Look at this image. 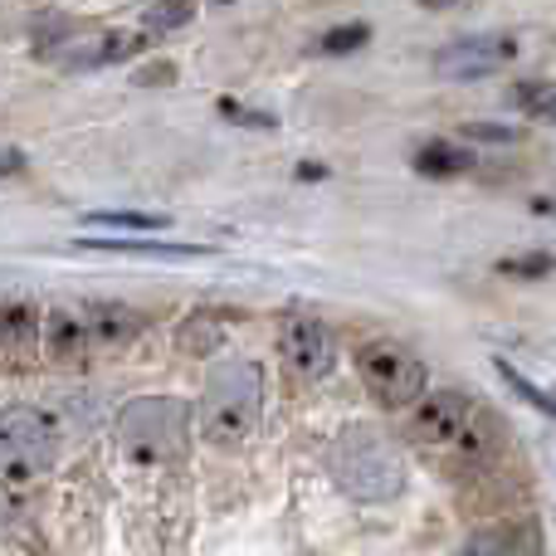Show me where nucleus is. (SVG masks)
Instances as JSON below:
<instances>
[{
    "instance_id": "f3484780",
    "label": "nucleus",
    "mask_w": 556,
    "mask_h": 556,
    "mask_svg": "<svg viewBox=\"0 0 556 556\" xmlns=\"http://www.w3.org/2000/svg\"><path fill=\"white\" fill-rule=\"evenodd\" d=\"M513 103L528 117H538V123H556V84H518Z\"/></svg>"
},
{
    "instance_id": "5701e85b",
    "label": "nucleus",
    "mask_w": 556,
    "mask_h": 556,
    "mask_svg": "<svg viewBox=\"0 0 556 556\" xmlns=\"http://www.w3.org/2000/svg\"><path fill=\"white\" fill-rule=\"evenodd\" d=\"M425 10H454V5H464V0H420Z\"/></svg>"
},
{
    "instance_id": "ddd939ff",
    "label": "nucleus",
    "mask_w": 556,
    "mask_h": 556,
    "mask_svg": "<svg viewBox=\"0 0 556 556\" xmlns=\"http://www.w3.org/2000/svg\"><path fill=\"white\" fill-rule=\"evenodd\" d=\"M489 547H493V556H547L542 528H538V522H528V518L493 528L489 532Z\"/></svg>"
},
{
    "instance_id": "6e6552de",
    "label": "nucleus",
    "mask_w": 556,
    "mask_h": 556,
    "mask_svg": "<svg viewBox=\"0 0 556 556\" xmlns=\"http://www.w3.org/2000/svg\"><path fill=\"white\" fill-rule=\"evenodd\" d=\"M278 352H283V366L298 381H323L337 366L332 327L317 323V317H288L283 332H278Z\"/></svg>"
},
{
    "instance_id": "f03ea898",
    "label": "nucleus",
    "mask_w": 556,
    "mask_h": 556,
    "mask_svg": "<svg viewBox=\"0 0 556 556\" xmlns=\"http://www.w3.org/2000/svg\"><path fill=\"white\" fill-rule=\"evenodd\" d=\"M327 473L342 483V493L362 503H391L405 489V464L395 444L371 425H352L327 450Z\"/></svg>"
},
{
    "instance_id": "0eeeda50",
    "label": "nucleus",
    "mask_w": 556,
    "mask_h": 556,
    "mask_svg": "<svg viewBox=\"0 0 556 556\" xmlns=\"http://www.w3.org/2000/svg\"><path fill=\"white\" fill-rule=\"evenodd\" d=\"M142 49V35L132 29H59L39 45V54L59 68H108L123 64Z\"/></svg>"
},
{
    "instance_id": "dca6fc26",
    "label": "nucleus",
    "mask_w": 556,
    "mask_h": 556,
    "mask_svg": "<svg viewBox=\"0 0 556 556\" xmlns=\"http://www.w3.org/2000/svg\"><path fill=\"white\" fill-rule=\"evenodd\" d=\"M88 225L98 230H132V235H156L172 225V215H147V211H93Z\"/></svg>"
},
{
    "instance_id": "f8f14e48",
    "label": "nucleus",
    "mask_w": 556,
    "mask_h": 556,
    "mask_svg": "<svg viewBox=\"0 0 556 556\" xmlns=\"http://www.w3.org/2000/svg\"><path fill=\"white\" fill-rule=\"evenodd\" d=\"M473 162H479V156L464 142H425L420 152H415V172L430 176V181H450V176L473 172Z\"/></svg>"
},
{
    "instance_id": "393cba45",
    "label": "nucleus",
    "mask_w": 556,
    "mask_h": 556,
    "mask_svg": "<svg viewBox=\"0 0 556 556\" xmlns=\"http://www.w3.org/2000/svg\"><path fill=\"white\" fill-rule=\"evenodd\" d=\"M215 5H230V0H215Z\"/></svg>"
},
{
    "instance_id": "6ab92c4d",
    "label": "nucleus",
    "mask_w": 556,
    "mask_h": 556,
    "mask_svg": "<svg viewBox=\"0 0 556 556\" xmlns=\"http://www.w3.org/2000/svg\"><path fill=\"white\" fill-rule=\"evenodd\" d=\"M498 376H503V381L513 386V391L522 395V401H532V405H538L542 415H552V420H556V395H547V391H542V386H532L528 376H518V371H513L508 362H498Z\"/></svg>"
},
{
    "instance_id": "39448f33",
    "label": "nucleus",
    "mask_w": 556,
    "mask_h": 556,
    "mask_svg": "<svg viewBox=\"0 0 556 556\" xmlns=\"http://www.w3.org/2000/svg\"><path fill=\"white\" fill-rule=\"evenodd\" d=\"M356 371H362V386L371 391V401L386 405V410H415L430 391L425 362L405 342H391V337L356 346Z\"/></svg>"
},
{
    "instance_id": "a211bd4d",
    "label": "nucleus",
    "mask_w": 556,
    "mask_h": 556,
    "mask_svg": "<svg viewBox=\"0 0 556 556\" xmlns=\"http://www.w3.org/2000/svg\"><path fill=\"white\" fill-rule=\"evenodd\" d=\"M191 15H195V0H156V5L147 10V25L166 35V29L191 25Z\"/></svg>"
},
{
    "instance_id": "20e7f679",
    "label": "nucleus",
    "mask_w": 556,
    "mask_h": 556,
    "mask_svg": "<svg viewBox=\"0 0 556 556\" xmlns=\"http://www.w3.org/2000/svg\"><path fill=\"white\" fill-rule=\"evenodd\" d=\"M186 434H191V405L172 401V395H142L117 415V444L137 464L181 459Z\"/></svg>"
},
{
    "instance_id": "2eb2a0df",
    "label": "nucleus",
    "mask_w": 556,
    "mask_h": 556,
    "mask_svg": "<svg viewBox=\"0 0 556 556\" xmlns=\"http://www.w3.org/2000/svg\"><path fill=\"white\" fill-rule=\"evenodd\" d=\"M88 342V327H78V317L68 313V307H54L49 313V352L59 356V362H68V356H78Z\"/></svg>"
},
{
    "instance_id": "412c9836",
    "label": "nucleus",
    "mask_w": 556,
    "mask_h": 556,
    "mask_svg": "<svg viewBox=\"0 0 556 556\" xmlns=\"http://www.w3.org/2000/svg\"><path fill=\"white\" fill-rule=\"evenodd\" d=\"M503 274H513V278H542V274H552L556 264H552V254H518V260H503L498 264Z\"/></svg>"
},
{
    "instance_id": "9b49d317",
    "label": "nucleus",
    "mask_w": 556,
    "mask_h": 556,
    "mask_svg": "<svg viewBox=\"0 0 556 556\" xmlns=\"http://www.w3.org/2000/svg\"><path fill=\"white\" fill-rule=\"evenodd\" d=\"M35 337H39L35 303H29V298H0V346L25 362V356L35 352Z\"/></svg>"
},
{
    "instance_id": "4468645a",
    "label": "nucleus",
    "mask_w": 556,
    "mask_h": 556,
    "mask_svg": "<svg viewBox=\"0 0 556 556\" xmlns=\"http://www.w3.org/2000/svg\"><path fill=\"white\" fill-rule=\"evenodd\" d=\"M84 250L108 254H156V260H201V244H162V240H78Z\"/></svg>"
},
{
    "instance_id": "f257e3e1",
    "label": "nucleus",
    "mask_w": 556,
    "mask_h": 556,
    "mask_svg": "<svg viewBox=\"0 0 556 556\" xmlns=\"http://www.w3.org/2000/svg\"><path fill=\"white\" fill-rule=\"evenodd\" d=\"M410 440L420 450L450 459L459 473H489L498 469L508 434H503L498 415L483 410L473 395L464 391H425V401L410 410Z\"/></svg>"
},
{
    "instance_id": "aec40b11",
    "label": "nucleus",
    "mask_w": 556,
    "mask_h": 556,
    "mask_svg": "<svg viewBox=\"0 0 556 556\" xmlns=\"http://www.w3.org/2000/svg\"><path fill=\"white\" fill-rule=\"evenodd\" d=\"M366 39H371V25H342V29H327L323 35V54H352V49H362Z\"/></svg>"
},
{
    "instance_id": "4be33fe9",
    "label": "nucleus",
    "mask_w": 556,
    "mask_h": 556,
    "mask_svg": "<svg viewBox=\"0 0 556 556\" xmlns=\"http://www.w3.org/2000/svg\"><path fill=\"white\" fill-rule=\"evenodd\" d=\"M464 137H479V142H518V132H513V127H498V123H469Z\"/></svg>"
},
{
    "instance_id": "b1692460",
    "label": "nucleus",
    "mask_w": 556,
    "mask_h": 556,
    "mask_svg": "<svg viewBox=\"0 0 556 556\" xmlns=\"http://www.w3.org/2000/svg\"><path fill=\"white\" fill-rule=\"evenodd\" d=\"M10 172H20V156H0V176H10Z\"/></svg>"
},
{
    "instance_id": "423d86ee",
    "label": "nucleus",
    "mask_w": 556,
    "mask_h": 556,
    "mask_svg": "<svg viewBox=\"0 0 556 556\" xmlns=\"http://www.w3.org/2000/svg\"><path fill=\"white\" fill-rule=\"evenodd\" d=\"M54 450H59V430L45 410H35V405L0 410V473H10V479L45 473L54 464Z\"/></svg>"
},
{
    "instance_id": "7ed1b4c3",
    "label": "nucleus",
    "mask_w": 556,
    "mask_h": 556,
    "mask_svg": "<svg viewBox=\"0 0 556 556\" xmlns=\"http://www.w3.org/2000/svg\"><path fill=\"white\" fill-rule=\"evenodd\" d=\"M260 405H264V381L260 366L250 356H230L211 371L201 395V425L215 444H244L260 425Z\"/></svg>"
},
{
    "instance_id": "1a4fd4ad",
    "label": "nucleus",
    "mask_w": 556,
    "mask_h": 556,
    "mask_svg": "<svg viewBox=\"0 0 556 556\" xmlns=\"http://www.w3.org/2000/svg\"><path fill=\"white\" fill-rule=\"evenodd\" d=\"M513 54H518L513 35H469L434 54V74L440 78H483V74H493V68L513 64Z\"/></svg>"
},
{
    "instance_id": "9d476101",
    "label": "nucleus",
    "mask_w": 556,
    "mask_h": 556,
    "mask_svg": "<svg viewBox=\"0 0 556 556\" xmlns=\"http://www.w3.org/2000/svg\"><path fill=\"white\" fill-rule=\"evenodd\" d=\"M84 317H88V342H108V346L132 342V337L147 327L142 313L127 303H88Z\"/></svg>"
}]
</instances>
